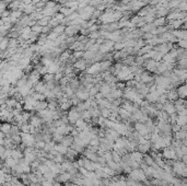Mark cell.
Listing matches in <instances>:
<instances>
[{"label": "cell", "mask_w": 187, "mask_h": 186, "mask_svg": "<svg viewBox=\"0 0 187 186\" xmlns=\"http://www.w3.org/2000/svg\"><path fill=\"white\" fill-rule=\"evenodd\" d=\"M21 138L23 145H25L26 147H35V145L37 142L34 135L30 133H21Z\"/></svg>", "instance_id": "6da1fadb"}, {"label": "cell", "mask_w": 187, "mask_h": 186, "mask_svg": "<svg viewBox=\"0 0 187 186\" xmlns=\"http://www.w3.org/2000/svg\"><path fill=\"white\" fill-rule=\"evenodd\" d=\"M80 118H81V113L78 111L77 106L70 108V111L68 112V119H69L70 124H74V125Z\"/></svg>", "instance_id": "7a4b0ae2"}, {"label": "cell", "mask_w": 187, "mask_h": 186, "mask_svg": "<svg viewBox=\"0 0 187 186\" xmlns=\"http://www.w3.org/2000/svg\"><path fill=\"white\" fill-rule=\"evenodd\" d=\"M130 178L131 180H135V181H146V174H144V171L142 169H134L130 172Z\"/></svg>", "instance_id": "3957f363"}, {"label": "cell", "mask_w": 187, "mask_h": 186, "mask_svg": "<svg viewBox=\"0 0 187 186\" xmlns=\"http://www.w3.org/2000/svg\"><path fill=\"white\" fill-rule=\"evenodd\" d=\"M76 96L78 98L80 101H87V100H89L91 96H90V92H89V90L88 89H85V88H80L78 91L76 92Z\"/></svg>", "instance_id": "277c9868"}, {"label": "cell", "mask_w": 187, "mask_h": 186, "mask_svg": "<svg viewBox=\"0 0 187 186\" xmlns=\"http://www.w3.org/2000/svg\"><path fill=\"white\" fill-rule=\"evenodd\" d=\"M136 131L141 136H148L149 134V128L144 124H141V123H137L135 125Z\"/></svg>", "instance_id": "5b68a950"}, {"label": "cell", "mask_w": 187, "mask_h": 186, "mask_svg": "<svg viewBox=\"0 0 187 186\" xmlns=\"http://www.w3.org/2000/svg\"><path fill=\"white\" fill-rule=\"evenodd\" d=\"M114 41H105L103 45H101L100 47V52L102 54H104V53H109V51H112L114 48Z\"/></svg>", "instance_id": "8992f818"}, {"label": "cell", "mask_w": 187, "mask_h": 186, "mask_svg": "<svg viewBox=\"0 0 187 186\" xmlns=\"http://www.w3.org/2000/svg\"><path fill=\"white\" fill-rule=\"evenodd\" d=\"M112 91H113V88H112V86H111L109 83L105 82V83H103V84H101L100 86V92L104 95V98H106L107 95L111 94Z\"/></svg>", "instance_id": "52a82bcc"}, {"label": "cell", "mask_w": 187, "mask_h": 186, "mask_svg": "<svg viewBox=\"0 0 187 186\" xmlns=\"http://www.w3.org/2000/svg\"><path fill=\"white\" fill-rule=\"evenodd\" d=\"M101 71V61L100 62H94L93 65L87 68L88 74H96Z\"/></svg>", "instance_id": "ba28073f"}, {"label": "cell", "mask_w": 187, "mask_h": 186, "mask_svg": "<svg viewBox=\"0 0 187 186\" xmlns=\"http://www.w3.org/2000/svg\"><path fill=\"white\" fill-rule=\"evenodd\" d=\"M41 76H42V74H39V70L35 69V70H33V71H32L30 74H29V80H30L31 82H32L35 86L36 83L39 82V78H41Z\"/></svg>", "instance_id": "9c48e42d"}, {"label": "cell", "mask_w": 187, "mask_h": 186, "mask_svg": "<svg viewBox=\"0 0 187 186\" xmlns=\"http://www.w3.org/2000/svg\"><path fill=\"white\" fill-rule=\"evenodd\" d=\"M71 180H72V175L69 172H65V173L62 174H59V176L57 178V181L59 183L68 182V181H71Z\"/></svg>", "instance_id": "30bf717a"}, {"label": "cell", "mask_w": 187, "mask_h": 186, "mask_svg": "<svg viewBox=\"0 0 187 186\" xmlns=\"http://www.w3.org/2000/svg\"><path fill=\"white\" fill-rule=\"evenodd\" d=\"M74 67L76 68L77 70L79 71H82V70H85L87 69V60L85 59H80L79 61L74 62Z\"/></svg>", "instance_id": "8fae6325"}, {"label": "cell", "mask_w": 187, "mask_h": 186, "mask_svg": "<svg viewBox=\"0 0 187 186\" xmlns=\"http://www.w3.org/2000/svg\"><path fill=\"white\" fill-rule=\"evenodd\" d=\"M78 30H80V26L79 25H72V24H70L69 26H67V27H66L65 34L69 35V36H72V35H74Z\"/></svg>", "instance_id": "7c38bea8"}, {"label": "cell", "mask_w": 187, "mask_h": 186, "mask_svg": "<svg viewBox=\"0 0 187 186\" xmlns=\"http://www.w3.org/2000/svg\"><path fill=\"white\" fill-rule=\"evenodd\" d=\"M55 150H56L58 153H60V154H67V152L69 150V148L66 147L65 145H62V143H57L56 146H55Z\"/></svg>", "instance_id": "4fadbf2b"}, {"label": "cell", "mask_w": 187, "mask_h": 186, "mask_svg": "<svg viewBox=\"0 0 187 186\" xmlns=\"http://www.w3.org/2000/svg\"><path fill=\"white\" fill-rule=\"evenodd\" d=\"M74 138L71 136V135H67L66 137H64V139H62V141H61V143L62 145H65L66 147H71L72 146V143H74Z\"/></svg>", "instance_id": "5bb4252c"}, {"label": "cell", "mask_w": 187, "mask_h": 186, "mask_svg": "<svg viewBox=\"0 0 187 186\" xmlns=\"http://www.w3.org/2000/svg\"><path fill=\"white\" fill-rule=\"evenodd\" d=\"M152 76L147 74V72H142L140 74V81L142 83H149L150 81H152Z\"/></svg>", "instance_id": "9a60e30c"}, {"label": "cell", "mask_w": 187, "mask_h": 186, "mask_svg": "<svg viewBox=\"0 0 187 186\" xmlns=\"http://www.w3.org/2000/svg\"><path fill=\"white\" fill-rule=\"evenodd\" d=\"M112 67V61L111 60H103L101 61V71H109V68Z\"/></svg>", "instance_id": "2e32d148"}, {"label": "cell", "mask_w": 187, "mask_h": 186, "mask_svg": "<svg viewBox=\"0 0 187 186\" xmlns=\"http://www.w3.org/2000/svg\"><path fill=\"white\" fill-rule=\"evenodd\" d=\"M118 115L122 117L123 119H127V118H129V117H130L131 113H129L124 107H119V109H118Z\"/></svg>", "instance_id": "e0dca14e"}, {"label": "cell", "mask_w": 187, "mask_h": 186, "mask_svg": "<svg viewBox=\"0 0 187 186\" xmlns=\"http://www.w3.org/2000/svg\"><path fill=\"white\" fill-rule=\"evenodd\" d=\"M48 108V103L47 102H45V101H39L37 104H36V106H35V111H43V109H46Z\"/></svg>", "instance_id": "ac0fdd59"}, {"label": "cell", "mask_w": 187, "mask_h": 186, "mask_svg": "<svg viewBox=\"0 0 187 186\" xmlns=\"http://www.w3.org/2000/svg\"><path fill=\"white\" fill-rule=\"evenodd\" d=\"M158 68H159L158 62H155L154 60H149L148 65H147V69L149 71H158Z\"/></svg>", "instance_id": "d6986e66"}, {"label": "cell", "mask_w": 187, "mask_h": 186, "mask_svg": "<svg viewBox=\"0 0 187 186\" xmlns=\"http://www.w3.org/2000/svg\"><path fill=\"white\" fill-rule=\"evenodd\" d=\"M101 116L104 117V118H109L112 116V109L107 107L101 108Z\"/></svg>", "instance_id": "ffe728a7"}, {"label": "cell", "mask_w": 187, "mask_h": 186, "mask_svg": "<svg viewBox=\"0 0 187 186\" xmlns=\"http://www.w3.org/2000/svg\"><path fill=\"white\" fill-rule=\"evenodd\" d=\"M35 9L36 7H34L33 4H25V7L23 9V12L26 13V14H30V13H34Z\"/></svg>", "instance_id": "44dd1931"}, {"label": "cell", "mask_w": 187, "mask_h": 186, "mask_svg": "<svg viewBox=\"0 0 187 186\" xmlns=\"http://www.w3.org/2000/svg\"><path fill=\"white\" fill-rule=\"evenodd\" d=\"M11 129H12V126L10 125L9 123H4V124H2V126H1V133H4V134L8 135L11 133Z\"/></svg>", "instance_id": "7402d4cb"}, {"label": "cell", "mask_w": 187, "mask_h": 186, "mask_svg": "<svg viewBox=\"0 0 187 186\" xmlns=\"http://www.w3.org/2000/svg\"><path fill=\"white\" fill-rule=\"evenodd\" d=\"M130 158H131V160H134V161H137V162H141V160H142V154H141V152H137V151H135V152H132L130 154Z\"/></svg>", "instance_id": "603a6c76"}, {"label": "cell", "mask_w": 187, "mask_h": 186, "mask_svg": "<svg viewBox=\"0 0 187 186\" xmlns=\"http://www.w3.org/2000/svg\"><path fill=\"white\" fill-rule=\"evenodd\" d=\"M78 154H79V152L76 151L74 149H72V148H71V149H69V150H68V152H67V154H66V156H67V158H68L69 160H74V158H76V157L78 156Z\"/></svg>", "instance_id": "cb8c5ba5"}, {"label": "cell", "mask_w": 187, "mask_h": 186, "mask_svg": "<svg viewBox=\"0 0 187 186\" xmlns=\"http://www.w3.org/2000/svg\"><path fill=\"white\" fill-rule=\"evenodd\" d=\"M164 109L166 111V113H169V114H174V112L176 111V108H175V106H173L172 104L170 103H166L165 105H164Z\"/></svg>", "instance_id": "d4e9b609"}, {"label": "cell", "mask_w": 187, "mask_h": 186, "mask_svg": "<svg viewBox=\"0 0 187 186\" xmlns=\"http://www.w3.org/2000/svg\"><path fill=\"white\" fill-rule=\"evenodd\" d=\"M89 92H90V96H91V98H95L96 94L100 92V86H94L92 89L89 90Z\"/></svg>", "instance_id": "484cf974"}, {"label": "cell", "mask_w": 187, "mask_h": 186, "mask_svg": "<svg viewBox=\"0 0 187 186\" xmlns=\"http://www.w3.org/2000/svg\"><path fill=\"white\" fill-rule=\"evenodd\" d=\"M48 109H49V111H57V109H58V104H57L56 101H53V100L49 101V103H48Z\"/></svg>", "instance_id": "4316f807"}, {"label": "cell", "mask_w": 187, "mask_h": 186, "mask_svg": "<svg viewBox=\"0 0 187 186\" xmlns=\"http://www.w3.org/2000/svg\"><path fill=\"white\" fill-rule=\"evenodd\" d=\"M32 96L34 98L36 101H45V99H46V96L43 94V93H39V92H35V93H33L32 94Z\"/></svg>", "instance_id": "83f0119b"}, {"label": "cell", "mask_w": 187, "mask_h": 186, "mask_svg": "<svg viewBox=\"0 0 187 186\" xmlns=\"http://www.w3.org/2000/svg\"><path fill=\"white\" fill-rule=\"evenodd\" d=\"M164 156H165L167 159H175V158H176L174 150H165V152H164Z\"/></svg>", "instance_id": "f1b7e54d"}, {"label": "cell", "mask_w": 187, "mask_h": 186, "mask_svg": "<svg viewBox=\"0 0 187 186\" xmlns=\"http://www.w3.org/2000/svg\"><path fill=\"white\" fill-rule=\"evenodd\" d=\"M44 81L45 82H50V81H55V76L53 74H46L44 76Z\"/></svg>", "instance_id": "f546056e"}, {"label": "cell", "mask_w": 187, "mask_h": 186, "mask_svg": "<svg viewBox=\"0 0 187 186\" xmlns=\"http://www.w3.org/2000/svg\"><path fill=\"white\" fill-rule=\"evenodd\" d=\"M65 30H66V27L65 26H62V25H59L58 26H56V27H54V30H53V32H55L56 34H60V33H62V32H65Z\"/></svg>", "instance_id": "4dcf8cb0"}, {"label": "cell", "mask_w": 187, "mask_h": 186, "mask_svg": "<svg viewBox=\"0 0 187 186\" xmlns=\"http://www.w3.org/2000/svg\"><path fill=\"white\" fill-rule=\"evenodd\" d=\"M68 58H70V54L68 51H66V52H64L62 54L60 55V57H59V60L62 62V61H66Z\"/></svg>", "instance_id": "1f68e13d"}, {"label": "cell", "mask_w": 187, "mask_h": 186, "mask_svg": "<svg viewBox=\"0 0 187 186\" xmlns=\"http://www.w3.org/2000/svg\"><path fill=\"white\" fill-rule=\"evenodd\" d=\"M64 154H60V153H59V154H57L56 157H55V158H54V161H55V162H56V163H62V162H64Z\"/></svg>", "instance_id": "d6a6232c"}, {"label": "cell", "mask_w": 187, "mask_h": 186, "mask_svg": "<svg viewBox=\"0 0 187 186\" xmlns=\"http://www.w3.org/2000/svg\"><path fill=\"white\" fill-rule=\"evenodd\" d=\"M125 47H126V44L125 43H117L114 45V48L117 49V51H122L123 48H125Z\"/></svg>", "instance_id": "836d02e7"}, {"label": "cell", "mask_w": 187, "mask_h": 186, "mask_svg": "<svg viewBox=\"0 0 187 186\" xmlns=\"http://www.w3.org/2000/svg\"><path fill=\"white\" fill-rule=\"evenodd\" d=\"M84 56V53L83 52H79V51H76V53L74 54V58H76V59H79V58H81V57Z\"/></svg>", "instance_id": "e575fe53"}, {"label": "cell", "mask_w": 187, "mask_h": 186, "mask_svg": "<svg viewBox=\"0 0 187 186\" xmlns=\"http://www.w3.org/2000/svg\"><path fill=\"white\" fill-rule=\"evenodd\" d=\"M100 36V33H97V32H92V33H90V37H92V39H97Z\"/></svg>", "instance_id": "d590c367"}]
</instances>
